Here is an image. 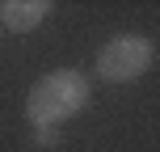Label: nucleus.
Returning a JSON list of instances; mask_svg holds the SVG:
<instances>
[{"instance_id": "f257e3e1", "label": "nucleus", "mask_w": 160, "mask_h": 152, "mask_svg": "<svg viewBox=\"0 0 160 152\" xmlns=\"http://www.w3.org/2000/svg\"><path fill=\"white\" fill-rule=\"evenodd\" d=\"M88 76L72 72V68H59V72H47L38 85L25 97V114H30L34 127H55V123L76 118L88 106Z\"/></svg>"}, {"instance_id": "7ed1b4c3", "label": "nucleus", "mask_w": 160, "mask_h": 152, "mask_svg": "<svg viewBox=\"0 0 160 152\" xmlns=\"http://www.w3.org/2000/svg\"><path fill=\"white\" fill-rule=\"evenodd\" d=\"M51 17V0H0V21L13 34H30Z\"/></svg>"}, {"instance_id": "f03ea898", "label": "nucleus", "mask_w": 160, "mask_h": 152, "mask_svg": "<svg viewBox=\"0 0 160 152\" xmlns=\"http://www.w3.org/2000/svg\"><path fill=\"white\" fill-rule=\"evenodd\" d=\"M152 64H156V47L143 34H118V38H110L97 51V72H101V80H110V85L139 80Z\"/></svg>"}]
</instances>
